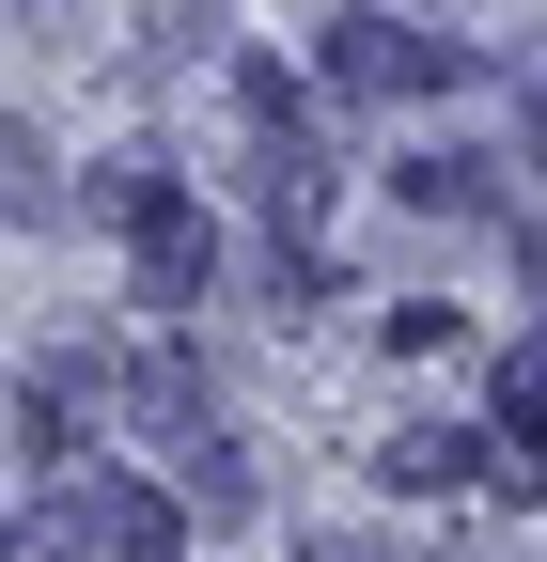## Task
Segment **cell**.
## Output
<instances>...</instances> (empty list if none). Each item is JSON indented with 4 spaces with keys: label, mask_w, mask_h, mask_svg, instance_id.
Masks as SVG:
<instances>
[{
    "label": "cell",
    "mask_w": 547,
    "mask_h": 562,
    "mask_svg": "<svg viewBox=\"0 0 547 562\" xmlns=\"http://www.w3.org/2000/svg\"><path fill=\"white\" fill-rule=\"evenodd\" d=\"M313 63H328V94H438V79H454V47H423L406 16H345Z\"/></svg>",
    "instance_id": "obj_1"
},
{
    "label": "cell",
    "mask_w": 547,
    "mask_h": 562,
    "mask_svg": "<svg viewBox=\"0 0 547 562\" xmlns=\"http://www.w3.org/2000/svg\"><path fill=\"white\" fill-rule=\"evenodd\" d=\"M125 406H142V422H157V438H172V453H203V375L172 360V344H157V360H142V391H125Z\"/></svg>",
    "instance_id": "obj_2"
},
{
    "label": "cell",
    "mask_w": 547,
    "mask_h": 562,
    "mask_svg": "<svg viewBox=\"0 0 547 562\" xmlns=\"http://www.w3.org/2000/svg\"><path fill=\"white\" fill-rule=\"evenodd\" d=\"M94 531H110V501H94V484H63V501L16 531V562H94Z\"/></svg>",
    "instance_id": "obj_3"
},
{
    "label": "cell",
    "mask_w": 547,
    "mask_h": 562,
    "mask_svg": "<svg viewBox=\"0 0 547 562\" xmlns=\"http://www.w3.org/2000/svg\"><path fill=\"white\" fill-rule=\"evenodd\" d=\"M376 469H391V484H454V469H469V422H406Z\"/></svg>",
    "instance_id": "obj_4"
},
{
    "label": "cell",
    "mask_w": 547,
    "mask_h": 562,
    "mask_svg": "<svg viewBox=\"0 0 547 562\" xmlns=\"http://www.w3.org/2000/svg\"><path fill=\"white\" fill-rule=\"evenodd\" d=\"M391 188H406V203H423V220H454V203H485V172H469V157H406Z\"/></svg>",
    "instance_id": "obj_5"
},
{
    "label": "cell",
    "mask_w": 547,
    "mask_h": 562,
    "mask_svg": "<svg viewBox=\"0 0 547 562\" xmlns=\"http://www.w3.org/2000/svg\"><path fill=\"white\" fill-rule=\"evenodd\" d=\"M501 422H547V344H532V360H501Z\"/></svg>",
    "instance_id": "obj_6"
},
{
    "label": "cell",
    "mask_w": 547,
    "mask_h": 562,
    "mask_svg": "<svg viewBox=\"0 0 547 562\" xmlns=\"http://www.w3.org/2000/svg\"><path fill=\"white\" fill-rule=\"evenodd\" d=\"M516 266H532V281H547V220H532V235H516Z\"/></svg>",
    "instance_id": "obj_7"
}]
</instances>
